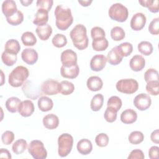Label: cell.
Masks as SVG:
<instances>
[{"label":"cell","mask_w":159,"mask_h":159,"mask_svg":"<svg viewBox=\"0 0 159 159\" xmlns=\"http://www.w3.org/2000/svg\"><path fill=\"white\" fill-rule=\"evenodd\" d=\"M1 9L2 13L6 18L12 16L18 11L16 3L13 0H6L3 1Z\"/></svg>","instance_id":"obj_17"},{"label":"cell","mask_w":159,"mask_h":159,"mask_svg":"<svg viewBox=\"0 0 159 159\" xmlns=\"http://www.w3.org/2000/svg\"><path fill=\"white\" fill-rule=\"evenodd\" d=\"M110 34L112 39L115 41L122 40L125 37V33L124 30L119 26L114 27L111 30Z\"/></svg>","instance_id":"obj_39"},{"label":"cell","mask_w":159,"mask_h":159,"mask_svg":"<svg viewBox=\"0 0 159 159\" xmlns=\"http://www.w3.org/2000/svg\"><path fill=\"white\" fill-rule=\"evenodd\" d=\"M60 60L62 66L66 68L72 67L77 65L76 53L71 49H66L61 52Z\"/></svg>","instance_id":"obj_10"},{"label":"cell","mask_w":159,"mask_h":159,"mask_svg":"<svg viewBox=\"0 0 159 159\" xmlns=\"http://www.w3.org/2000/svg\"><path fill=\"white\" fill-rule=\"evenodd\" d=\"M106 58L107 61L109 64L112 65H117L122 61L123 57L118 52L116 47H114L107 53Z\"/></svg>","instance_id":"obj_25"},{"label":"cell","mask_w":159,"mask_h":159,"mask_svg":"<svg viewBox=\"0 0 159 159\" xmlns=\"http://www.w3.org/2000/svg\"><path fill=\"white\" fill-rule=\"evenodd\" d=\"M117 114V111L115 109L111 107L107 106L104 112V117L107 122L109 123H112L116 120Z\"/></svg>","instance_id":"obj_44"},{"label":"cell","mask_w":159,"mask_h":159,"mask_svg":"<svg viewBox=\"0 0 159 159\" xmlns=\"http://www.w3.org/2000/svg\"><path fill=\"white\" fill-rule=\"evenodd\" d=\"M1 86H2L3 85V83H4V74H3V72L1 70Z\"/></svg>","instance_id":"obj_57"},{"label":"cell","mask_w":159,"mask_h":159,"mask_svg":"<svg viewBox=\"0 0 159 159\" xmlns=\"http://www.w3.org/2000/svg\"><path fill=\"white\" fill-rule=\"evenodd\" d=\"M34 104L30 100L21 101L18 107V112L20 116L24 117L30 116L34 113Z\"/></svg>","instance_id":"obj_15"},{"label":"cell","mask_w":159,"mask_h":159,"mask_svg":"<svg viewBox=\"0 0 159 159\" xmlns=\"http://www.w3.org/2000/svg\"><path fill=\"white\" fill-rule=\"evenodd\" d=\"M137 119V114L132 109H127L120 114V120L125 124H131L135 122Z\"/></svg>","instance_id":"obj_21"},{"label":"cell","mask_w":159,"mask_h":159,"mask_svg":"<svg viewBox=\"0 0 159 159\" xmlns=\"http://www.w3.org/2000/svg\"><path fill=\"white\" fill-rule=\"evenodd\" d=\"M7 22L11 25H18L24 20V14L22 11L18 10L14 15L6 18Z\"/></svg>","instance_id":"obj_38"},{"label":"cell","mask_w":159,"mask_h":159,"mask_svg":"<svg viewBox=\"0 0 159 159\" xmlns=\"http://www.w3.org/2000/svg\"><path fill=\"white\" fill-rule=\"evenodd\" d=\"M145 158L143 152L140 149H134L132 150L128 156V159H143Z\"/></svg>","instance_id":"obj_51"},{"label":"cell","mask_w":159,"mask_h":159,"mask_svg":"<svg viewBox=\"0 0 159 159\" xmlns=\"http://www.w3.org/2000/svg\"><path fill=\"white\" fill-rule=\"evenodd\" d=\"M122 105V102L120 98L117 96L110 97L107 102V106L115 109L117 112L120 110Z\"/></svg>","instance_id":"obj_43"},{"label":"cell","mask_w":159,"mask_h":159,"mask_svg":"<svg viewBox=\"0 0 159 159\" xmlns=\"http://www.w3.org/2000/svg\"><path fill=\"white\" fill-rule=\"evenodd\" d=\"M91 35L93 40H94L100 38H104L106 37V33L102 28L96 26L91 29Z\"/></svg>","instance_id":"obj_47"},{"label":"cell","mask_w":159,"mask_h":159,"mask_svg":"<svg viewBox=\"0 0 159 159\" xmlns=\"http://www.w3.org/2000/svg\"><path fill=\"white\" fill-rule=\"evenodd\" d=\"M148 31L152 35H158L159 34V18L156 17L152 19L148 25Z\"/></svg>","instance_id":"obj_50"},{"label":"cell","mask_w":159,"mask_h":159,"mask_svg":"<svg viewBox=\"0 0 159 159\" xmlns=\"http://www.w3.org/2000/svg\"><path fill=\"white\" fill-rule=\"evenodd\" d=\"M146 91L150 95L157 96L159 93L158 81H152L147 83Z\"/></svg>","instance_id":"obj_42"},{"label":"cell","mask_w":159,"mask_h":159,"mask_svg":"<svg viewBox=\"0 0 159 159\" xmlns=\"http://www.w3.org/2000/svg\"><path fill=\"white\" fill-rule=\"evenodd\" d=\"M108 45L109 42L106 37L94 39L92 42V47L96 52H101L106 50Z\"/></svg>","instance_id":"obj_31"},{"label":"cell","mask_w":159,"mask_h":159,"mask_svg":"<svg viewBox=\"0 0 159 159\" xmlns=\"http://www.w3.org/2000/svg\"><path fill=\"white\" fill-rule=\"evenodd\" d=\"M76 148L80 154L87 155L91 152L93 150V145L91 140L89 139H82L78 142Z\"/></svg>","instance_id":"obj_19"},{"label":"cell","mask_w":159,"mask_h":159,"mask_svg":"<svg viewBox=\"0 0 159 159\" xmlns=\"http://www.w3.org/2000/svg\"><path fill=\"white\" fill-rule=\"evenodd\" d=\"M133 102L135 107L139 110L145 111L150 107L152 99L148 94L140 93L134 98Z\"/></svg>","instance_id":"obj_11"},{"label":"cell","mask_w":159,"mask_h":159,"mask_svg":"<svg viewBox=\"0 0 159 159\" xmlns=\"http://www.w3.org/2000/svg\"><path fill=\"white\" fill-rule=\"evenodd\" d=\"M144 80L148 83L152 81H158V72L154 68L148 69L144 73Z\"/></svg>","instance_id":"obj_45"},{"label":"cell","mask_w":159,"mask_h":159,"mask_svg":"<svg viewBox=\"0 0 159 159\" xmlns=\"http://www.w3.org/2000/svg\"><path fill=\"white\" fill-rule=\"evenodd\" d=\"M75 90L74 84L67 80L62 81L60 83V93L65 96L70 95Z\"/></svg>","instance_id":"obj_33"},{"label":"cell","mask_w":159,"mask_h":159,"mask_svg":"<svg viewBox=\"0 0 159 159\" xmlns=\"http://www.w3.org/2000/svg\"><path fill=\"white\" fill-rule=\"evenodd\" d=\"M86 85L90 91H98L102 89L103 86V81L99 76H92L87 80Z\"/></svg>","instance_id":"obj_23"},{"label":"cell","mask_w":159,"mask_h":159,"mask_svg":"<svg viewBox=\"0 0 159 159\" xmlns=\"http://www.w3.org/2000/svg\"><path fill=\"white\" fill-rule=\"evenodd\" d=\"M35 32L41 40H47L52 35V28L50 24H47L43 26L37 27Z\"/></svg>","instance_id":"obj_24"},{"label":"cell","mask_w":159,"mask_h":159,"mask_svg":"<svg viewBox=\"0 0 159 159\" xmlns=\"http://www.w3.org/2000/svg\"><path fill=\"white\" fill-rule=\"evenodd\" d=\"M29 76V70L24 66L19 65L13 69L9 73L8 76V83L11 86L18 88L24 84Z\"/></svg>","instance_id":"obj_3"},{"label":"cell","mask_w":159,"mask_h":159,"mask_svg":"<svg viewBox=\"0 0 159 159\" xmlns=\"http://www.w3.org/2000/svg\"><path fill=\"white\" fill-rule=\"evenodd\" d=\"M116 48L123 58L130 55L133 51V46L129 42H123L116 46Z\"/></svg>","instance_id":"obj_36"},{"label":"cell","mask_w":159,"mask_h":159,"mask_svg":"<svg viewBox=\"0 0 159 159\" xmlns=\"http://www.w3.org/2000/svg\"><path fill=\"white\" fill-rule=\"evenodd\" d=\"M14 134L10 130H6L1 135L2 142L6 145H10L14 140Z\"/></svg>","instance_id":"obj_48"},{"label":"cell","mask_w":159,"mask_h":159,"mask_svg":"<svg viewBox=\"0 0 159 159\" xmlns=\"http://www.w3.org/2000/svg\"><path fill=\"white\" fill-rule=\"evenodd\" d=\"M21 102L20 99L18 98L17 97H11L9 98L5 103L6 107L7 110L11 112V113H15L17 111H18V107Z\"/></svg>","instance_id":"obj_28"},{"label":"cell","mask_w":159,"mask_h":159,"mask_svg":"<svg viewBox=\"0 0 159 159\" xmlns=\"http://www.w3.org/2000/svg\"><path fill=\"white\" fill-rule=\"evenodd\" d=\"M109 137L105 133H100L95 137V142L99 147H105L109 143Z\"/></svg>","instance_id":"obj_46"},{"label":"cell","mask_w":159,"mask_h":159,"mask_svg":"<svg viewBox=\"0 0 159 159\" xmlns=\"http://www.w3.org/2000/svg\"><path fill=\"white\" fill-rule=\"evenodd\" d=\"M48 20V12L44 9H38L35 14L34 15V19L33 20V24L38 26H43L47 24Z\"/></svg>","instance_id":"obj_18"},{"label":"cell","mask_w":159,"mask_h":159,"mask_svg":"<svg viewBox=\"0 0 159 159\" xmlns=\"http://www.w3.org/2000/svg\"><path fill=\"white\" fill-rule=\"evenodd\" d=\"M0 157L1 158H7V159H11L12 158L11 153L6 148H1L0 150Z\"/></svg>","instance_id":"obj_54"},{"label":"cell","mask_w":159,"mask_h":159,"mask_svg":"<svg viewBox=\"0 0 159 159\" xmlns=\"http://www.w3.org/2000/svg\"><path fill=\"white\" fill-rule=\"evenodd\" d=\"M21 40L25 46H34L37 43V38L35 35L30 31L25 32L21 36Z\"/></svg>","instance_id":"obj_32"},{"label":"cell","mask_w":159,"mask_h":159,"mask_svg":"<svg viewBox=\"0 0 159 159\" xmlns=\"http://www.w3.org/2000/svg\"><path fill=\"white\" fill-rule=\"evenodd\" d=\"M137 48L139 52L145 56L151 55L153 50L152 44L148 41H142L138 44Z\"/></svg>","instance_id":"obj_35"},{"label":"cell","mask_w":159,"mask_h":159,"mask_svg":"<svg viewBox=\"0 0 159 159\" xmlns=\"http://www.w3.org/2000/svg\"><path fill=\"white\" fill-rule=\"evenodd\" d=\"M20 50V45L19 42L16 39H10L8 40L4 45V51L17 55Z\"/></svg>","instance_id":"obj_27"},{"label":"cell","mask_w":159,"mask_h":159,"mask_svg":"<svg viewBox=\"0 0 159 159\" xmlns=\"http://www.w3.org/2000/svg\"><path fill=\"white\" fill-rule=\"evenodd\" d=\"M79 73L80 68L78 64L70 68H66L63 66H61L60 68L61 75L65 78L74 79L78 76Z\"/></svg>","instance_id":"obj_22"},{"label":"cell","mask_w":159,"mask_h":159,"mask_svg":"<svg viewBox=\"0 0 159 159\" xmlns=\"http://www.w3.org/2000/svg\"><path fill=\"white\" fill-rule=\"evenodd\" d=\"M53 45L57 48H62L67 43V39L66 36L61 34H57L54 35L52 40Z\"/></svg>","instance_id":"obj_41"},{"label":"cell","mask_w":159,"mask_h":159,"mask_svg":"<svg viewBox=\"0 0 159 159\" xmlns=\"http://www.w3.org/2000/svg\"><path fill=\"white\" fill-rule=\"evenodd\" d=\"M73 145V137L68 133L61 134L58 139V153L61 157L68 156Z\"/></svg>","instance_id":"obj_4"},{"label":"cell","mask_w":159,"mask_h":159,"mask_svg":"<svg viewBox=\"0 0 159 159\" xmlns=\"http://www.w3.org/2000/svg\"><path fill=\"white\" fill-rule=\"evenodd\" d=\"M42 122L45 128L52 130L58 127L59 125V119L58 116L54 114H48L43 117Z\"/></svg>","instance_id":"obj_20"},{"label":"cell","mask_w":159,"mask_h":159,"mask_svg":"<svg viewBox=\"0 0 159 159\" xmlns=\"http://www.w3.org/2000/svg\"><path fill=\"white\" fill-rule=\"evenodd\" d=\"M104 104V96L101 94H95L90 103V107L93 111H99L102 107Z\"/></svg>","instance_id":"obj_29"},{"label":"cell","mask_w":159,"mask_h":159,"mask_svg":"<svg viewBox=\"0 0 159 159\" xmlns=\"http://www.w3.org/2000/svg\"><path fill=\"white\" fill-rule=\"evenodd\" d=\"M109 17L117 22H124L129 16L127 8L121 3L116 2L111 5L108 11Z\"/></svg>","instance_id":"obj_5"},{"label":"cell","mask_w":159,"mask_h":159,"mask_svg":"<svg viewBox=\"0 0 159 159\" xmlns=\"http://www.w3.org/2000/svg\"><path fill=\"white\" fill-rule=\"evenodd\" d=\"M73 45L80 50L86 49L88 46L89 39L87 36V30L83 24L76 25L70 33Z\"/></svg>","instance_id":"obj_2"},{"label":"cell","mask_w":159,"mask_h":159,"mask_svg":"<svg viewBox=\"0 0 159 159\" xmlns=\"http://www.w3.org/2000/svg\"><path fill=\"white\" fill-rule=\"evenodd\" d=\"M130 69L134 71H139L142 70L145 66V60L140 55H135L133 56L129 61Z\"/></svg>","instance_id":"obj_16"},{"label":"cell","mask_w":159,"mask_h":159,"mask_svg":"<svg viewBox=\"0 0 159 159\" xmlns=\"http://www.w3.org/2000/svg\"><path fill=\"white\" fill-rule=\"evenodd\" d=\"M147 22V18L145 15L142 12H137L135 14L130 22V27L135 31H139L142 30Z\"/></svg>","instance_id":"obj_12"},{"label":"cell","mask_w":159,"mask_h":159,"mask_svg":"<svg viewBox=\"0 0 159 159\" xmlns=\"http://www.w3.org/2000/svg\"><path fill=\"white\" fill-rule=\"evenodd\" d=\"M22 91L24 95L31 99L35 100L39 96L42 95V90L38 87L37 84L30 80H27L22 85Z\"/></svg>","instance_id":"obj_8"},{"label":"cell","mask_w":159,"mask_h":159,"mask_svg":"<svg viewBox=\"0 0 159 159\" xmlns=\"http://www.w3.org/2000/svg\"><path fill=\"white\" fill-rule=\"evenodd\" d=\"M139 2L142 6L148 8V11L152 13H157L159 11L158 0H140Z\"/></svg>","instance_id":"obj_30"},{"label":"cell","mask_w":159,"mask_h":159,"mask_svg":"<svg viewBox=\"0 0 159 159\" xmlns=\"http://www.w3.org/2000/svg\"><path fill=\"white\" fill-rule=\"evenodd\" d=\"M1 60L4 65L7 66H11L16 63L17 57L16 54L7 53L4 51L1 55Z\"/></svg>","instance_id":"obj_37"},{"label":"cell","mask_w":159,"mask_h":159,"mask_svg":"<svg viewBox=\"0 0 159 159\" xmlns=\"http://www.w3.org/2000/svg\"><path fill=\"white\" fill-rule=\"evenodd\" d=\"M28 152L35 159H45L47 157V152L43 143L39 140H34L29 144Z\"/></svg>","instance_id":"obj_7"},{"label":"cell","mask_w":159,"mask_h":159,"mask_svg":"<svg viewBox=\"0 0 159 159\" xmlns=\"http://www.w3.org/2000/svg\"><path fill=\"white\" fill-rule=\"evenodd\" d=\"M143 139H144L143 134L142 132L138 131V130L132 132L128 137L129 142L131 144H134V145H137L142 143L143 141Z\"/></svg>","instance_id":"obj_40"},{"label":"cell","mask_w":159,"mask_h":159,"mask_svg":"<svg viewBox=\"0 0 159 159\" xmlns=\"http://www.w3.org/2000/svg\"><path fill=\"white\" fill-rule=\"evenodd\" d=\"M55 24L57 27L61 30H66L72 24L73 17L71 9L63 5H58L55 9Z\"/></svg>","instance_id":"obj_1"},{"label":"cell","mask_w":159,"mask_h":159,"mask_svg":"<svg viewBox=\"0 0 159 159\" xmlns=\"http://www.w3.org/2000/svg\"><path fill=\"white\" fill-rule=\"evenodd\" d=\"M20 2L22 4L23 6H28L30 4L33 2L32 0H24V1H20Z\"/></svg>","instance_id":"obj_56"},{"label":"cell","mask_w":159,"mask_h":159,"mask_svg":"<svg viewBox=\"0 0 159 159\" xmlns=\"http://www.w3.org/2000/svg\"><path fill=\"white\" fill-rule=\"evenodd\" d=\"M53 3V0H38L36 2V5L38 9H44L49 12L52 7Z\"/></svg>","instance_id":"obj_49"},{"label":"cell","mask_w":159,"mask_h":159,"mask_svg":"<svg viewBox=\"0 0 159 159\" xmlns=\"http://www.w3.org/2000/svg\"><path fill=\"white\" fill-rule=\"evenodd\" d=\"M27 147V141L25 139H20L16 140L12 146V152L16 154L19 155L22 153Z\"/></svg>","instance_id":"obj_34"},{"label":"cell","mask_w":159,"mask_h":159,"mask_svg":"<svg viewBox=\"0 0 159 159\" xmlns=\"http://www.w3.org/2000/svg\"><path fill=\"white\" fill-rule=\"evenodd\" d=\"M21 58L25 63L32 65L35 64L38 60L39 55L37 52L31 48H27L22 50L21 53Z\"/></svg>","instance_id":"obj_14"},{"label":"cell","mask_w":159,"mask_h":159,"mask_svg":"<svg viewBox=\"0 0 159 159\" xmlns=\"http://www.w3.org/2000/svg\"><path fill=\"white\" fill-rule=\"evenodd\" d=\"M150 139L155 143L158 144L159 143V130L158 129H156L151 133Z\"/></svg>","instance_id":"obj_53"},{"label":"cell","mask_w":159,"mask_h":159,"mask_svg":"<svg viewBox=\"0 0 159 159\" xmlns=\"http://www.w3.org/2000/svg\"><path fill=\"white\" fill-rule=\"evenodd\" d=\"M116 87L120 93L131 94L138 90L139 83L137 81L133 78L122 79L117 82Z\"/></svg>","instance_id":"obj_6"},{"label":"cell","mask_w":159,"mask_h":159,"mask_svg":"<svg viewBox=\"0 0 159 159\" xmlns=\"http://www.w3.org/2000/svg\"><path fill=\"white\" fill-rule=\"evenodd\" d=\"M78 2L79 4H80L83 7H88L92 3L93 1L92 0H84H84H83V1L79 0V1H78Z\"/></svg>","instance_id":"obj_55"},{"label":"cell","mask_w":159,"mask_h":159,"mask_svg":"<svg viewBox=\"0 0 159 159\" xmlns=\"http://www.w3.org/2000/svg\"><path fill=\"white\" fill-rule=\"evenodd\" d=\"M37 105L41 111L47 112L52 109L53 107V102L50 98L43 96L38 99Z\"/></svg>","instance_id":"obj_26"},{"label":"cell","mask_w":159,"mask_h":159,"mask_svg":"<svg viewBox=\"0 0 159 159\" xmlns=\"http://www.w3.org/2000/svg\"><path fill=\"white\" fill-rule=\"evenodd\" d=\"M159 147L157 146H152L148 150V157L150 159H157L158 157Z\"/></svg>","instance_id":"obj_52"},{"label":"cell","mask_w":159,"mask_h":159,"mask_svg":"<svg viewBox=\"0 0 159 159\" xmlns=\"http://www.w3.org/2000/svg\"><path fill=\"white\" fill-rule=\"evenodd\" d=\"M106 57L102 54H97L94 55L91 59L90 68L94 71H100L106 66Z\"/></svg>","instance_id":"obj_13"},{"label":"cell","mask_w":159,"mask_h":159,"mask_svg":"<svg viewBox=\"0 0 159 159\" xmlns=\"http://www.w3.org/2000/svg\"><path fill=\"white\" fill-rule=\"evenodd\" d=\"M42 92L45 95L52 96L60 93V83L57 80L48 79L41 84Z\"/></svg>","instance_id":"obj_9"}]
</instances>
